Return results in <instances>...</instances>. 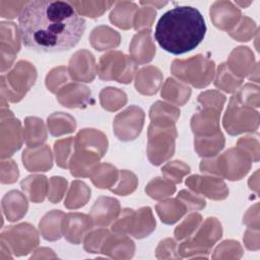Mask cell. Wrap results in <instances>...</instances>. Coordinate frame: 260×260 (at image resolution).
Returning a JSON list of instances; mask_svg holds the SVG:
<instances>
[{"instance_id": "6da1fadb", "label": "cell", "mask_w": 260, "mask_h": 260, "mask_svg": "<svg viewBox=\"0 0 260 260\" xmlns=\"http://www.w3.org/2000/svg\"><path fill=\"white\" fill-rule=\"evenodd\" d=\"M23 45L38 53L72 49L85 29V20L68 1H29L18 15Z\"/></svg>"}, {"instance_id": "5b68a950", "label": "cell", "mask_w": 260, "mask_h": 260, "mask_svg": "<svg viewBox=\"0 0 260 260\" xmlns=\"http://www.w3.org/2000/svg\"><path fill=\"white\" fill-rule=\"evenodd\" d=\"M179 197L183 200H188L190 203V208H197V209H200L202 207L205 206V201L202 200V199H199V198H192V194H190L189 192L185 191V190H182L180 193H179Z\"/></svg>"}, {"instance_id": "3957f363", "label": "cell", "mask_w": 260, "mask_h": 260, "mask_svg": "<svg viewBox=\"0 0 260 260\" xmlns=\"http://www.w3.org/2000/svg\"><path fill=\"white\" fill-rule=\"evenodd\" d=\"M119 202L116 199L101 197L94 203L91 208V218L94 224L103 226L107 225L115 216L118 214V211H107L112 208H118Z\"/></svg>"}, {"instance_id": "7a4b0ae2", "label": "cell", "mask_w": 260, "mask_h": 260, "mask_svg": "<svg viewBox=\"0 0 260 260\" xmlns=\"http://www.w3.org/2000/svg\"><path fill=\"white\" fill-rule=\"evenodd\" d=\"M205 34L206 24L201 12L192 6H178L160 16L154 39L165 51L182 55L194 50Z\"/></svg>"}, {"instance_id": "277c9868", "label": "cell", "mask_w": 260, "mask_h": 260, "mask_svg": "<svg viewBox=\"0 0 260 260\" xmlns=\"http://www.w3.org/2000/svg\"><path fill=\"white\" fill-rule=\"evenodd\" d=\"M78 12L88 15V17H99L104 11H106L110 6H112L115 2H84V1H71L70 2Z\"/></svg>"}]
</instances>
